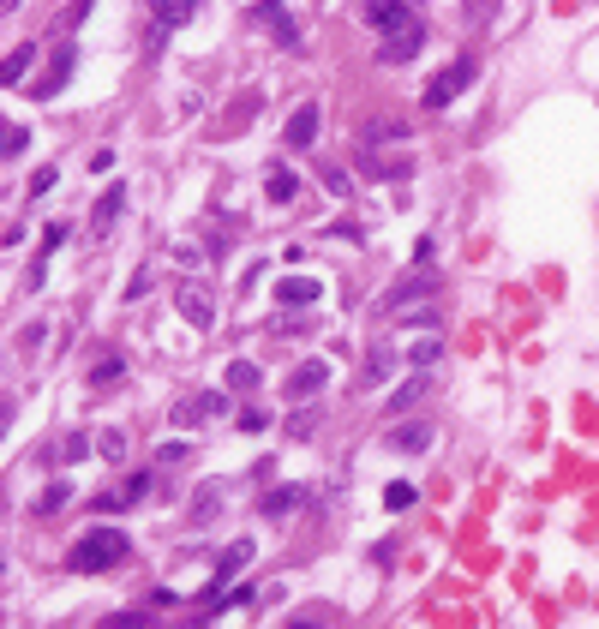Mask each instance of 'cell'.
I'll return each mask as SVG.
<instances>
[{"label":"cell","instance_id":"obj_1","mask_svg":"<svg viewBox=\"0 0 599 629\" xmlns=\"http://www.w3.org/2000/svg\"><path fill=\"white\" fill-rule=\"evenodd\" d=\"M126 552H132V546H126V534H120V528H90L84 540H72L66 570H72V576H102V570H114Z\"/></svg>","mask_w":599,"mask_h":629},{"label":"cell","instance_id":"obj_2","mask_svg":"<svg viewBox=\"0 0 599 629\" xmlns=\"http://www.w3.org/2000/svg\"><path fill=\"white\" fill-rule=\"evenodd\" d=\"M420 48H426V24H420V18H402L396 30H384V48H378V54H384L390 66H402V60H414Z\"/></svg>","mask_w":599,"mask_h":629},{"label":"cell","instance_id":"obj_3","mask_svg":"<svg viewBox=\"0 0 599 629\" xmlns=\"http://www.w3.org/2000/svg\"><path fill=\"white\" fill-rule=\"evenodd\" d=\"M468 84H474V60H456L444 78H432V84H426V108H450Z\"/></svg>","mask_w":599,"mask_h":629},{"label":"cell","instance_id":"obj_4","mask_svg":"<svg viewBox=\"0 0 599 629\" xmlns=\"http://www.w3.org/2000/svg\"><path fill=\"white\" fill-rule=\"evenodd\" d=\"M180 318H186L192 330H210V324H216V294H210L204 282H180Z\"/></svg>","mask_w":599,"mask_h":629},{"label":"cell","instance_id":"obj_5","mask_svg":"<svg viewBox=\"0 0 599 629\" xmlns=\"http://www.w3.org/2000/svg\"><path fill=\"white\" fill-rule=\"evenodd\" d=\"M330 384V360H300L294 372H288V402H306V396H318Z\"/></svg>","mask_w":599,"mask_h":629},{"label":"cell","instance_id":"obj_6","mask_svg":"<svg viewBox=\"0 0 599 629\" xmlns=\"http://www.w3.org/2000/svg\"><path fill=\"white\" fill-rule=\"evenodd\" d=\"M192 12H198V0H162V12H156V30H150V54L168 42V30H180Z\"/></svg>","mask_w":599,"mask_h":629},{"label":"cell","instance_id":"obj_7","mask_svg":"<svg viewBox=\"0 0 599 629\" xmlns=\"http://www.w3.org/2000/svg\"><path fill=\"white\" fill-rule=\"evenodd\" d=\"M72 66H78V48H72V42H60V54H54V66H48V78H42V84H30V96H54V90H66Z\"/></svg>","mask_w":599,"mask_h":629},{"label":"cell","instance_id":"obj_8","mask_svg":"<svg viewBox=\"0 0 599 629\" xmlns=\"http://www.w3.org/2000/svg\"><path fill=\"white\" fill-rule=\"evenodd\" d=\"M216 414H222V396L204 390V396H186V402L174 408V426H204V420H216Z\"/></svg>","mask_w":599,"mask_h":629},{"label":"cell","instance_id":"obj_9","mask_svg":"<svg viewBox=\"0 0 599 629\" xmlns=\"http://www.w3.org/2000/svg\"><path fill=\"white\" fill-rule=\"evenodd\" d=\"M30 60H36V42H18V48L0 60V84H6V90H18V84H24V72H30Z\"/></svg>","mask_w":599,"mask_h":629},{"label":"cell","instance_id":"obj_10","mask_svg":"<svg viewBox=\"0 0 599 629\" xmlns=\"http://www.w3.org/2000/svg\"><path fill=\"white\" fill-rule=\"evenodd\" d=\"M312 138H318V102H300V108H294V120H288V144H294V150H306Z\"/></svg>","mask_w":599,"mask_h":629},{"label":"cell","instance_id":"obj_11","mask_svg":"<svg viewBox=\"0 0 599 629\" xmlns=\"http://www.w3.org/2000/svg\"><path fill=\"white\" fill-rule=\"evenodd\" d=\"M120 210H126V186H108V192H102V204L90 210V234H108Z\"/></svg>","mask_w":599,"mask_h":629},{"label":"cell","instance_id":"obj_12","mask_svg":"<svg viewBox=\"0 0 599 629\" xmlns=\"http://www.w3.org/2000/svg\"><path fill=\"white\" fill-rule=\"evenodd\" d=\"M318 294H324V288H318L312 276H282V288H276V300H282V306H312Z\"/></svg>","mask_w":599,"mask_h":629},{"label":"cell","instance_id":"obj_13","mask_svg":"<svg viewBox=\"0 0 599 629\" xmlns=\"http://www.w3.org/2000/svg\"><path fill=\"white\" fill-rule=\"evenodd\" d=\"M432 288H438V282H432V270H420V276H408L402 288H390V300H384V306H390V312H402L408 300H426Z\"/></svg>","mask_w":599,"mask_h":629},{"label":"cell","instance_id":"obj_14","mask_svg":"<svg viewBox=\"0 0 599 629\" xmlns=\"http://www.w3.org/2000/svg\"><path fill=\"white\" fill-rule=\"evenodd\" d=\"M426 444H432V426H420V420H414V426H396V432H390V450H402V456H420Z\"/></svg>","mask_w":599,"mask_h":629},{"label":"cell","instance_id":"obj_15","mask_svg":"<svg viewBox=\"0 0 599 629\" xmlns=\"http://www.w3.org/2000/svg\"><path fill=\"white\" fill-rule=\"evenodd\" d=\"M420 396H432V372H426V366H420V372H414V378H408L396 396H390V408H414Z\"/></svg>","mask_w":599,"mask_h":629},{"label":"cell","instance_id":"obj_16","mask_svg":"<svg viewBox=\"0 0 599 629\" xmlns=\"http://www.w3.org/2000/svg\"><path fill=\"white\" fill-rule=\"evenodd\" d=\"M264 192H270V204H288V198H294V192H300V180H294V174H288V168H276V174H270V180H264Z\"/></svg>","mask_w":599,"mask_h":629},{"label":"cell","instance_id":"obj_17","mask_svg":"<svg viewBox=\"0 0 599 629\" xmlns=\"http://www.w3.org/2000/svg\"><path fill=\"white\" fill-rule=\"evenodd\" d=\"M66 498H72V486H66V480H54V486L36 498V516H60V510H66Z\"/></svg>","mask_w":599,"mask_h":629},{"label":"cell","instance_id":"obj_18","mask_svg":"<svg viewBox=\"0 0 599 629\" xmlns=\"http://www.w3.org/2000/svg\"><path fill=\"white\" fill-rule=\"evenodd\" d=\"M402 18H414V12H408V6H396V0H378V6H372V24H378V30H396Z\"/></svg>","mask_w":599,"mask_h":629},{"label":"cell","instance_id":"obj_19","mask_svg":"<svg viewBox=\"0 0 599 629\" xmlns=\"http://www.w3.org/2000/svg\"><path fill=\"white\" fill-rule=\"evenodd\" d=\"M120 372H126V366H120V354H102V360L90 366V384H96V390H102V384H120Z\"/></svg>","mask_w":599,"mask_h":629},{"label":"cell","instance_id":"obj_20","mask_svg":"<svg viewBox=\"0 0 599 629\" xmlns=\"http://www.w3.org/2000/svg\"><path fill=\"white\" fill-rule=\"evenodd\" d=\"M96 456H102V462H120V456H126V432H114V426H108V432L96 438Z\"/></svg>","mask_w":599,"mask_h":629},{"label":"cell","instance_id":"obj_21","mask_svg":"<svg viewBox=\"0 0 599 629\" xmlns=\"http://www.w3.org/2000/svg\"><path fill=\"white\" fill-rule=\"evenodd\" d=\"M294 504H300V492H288V486H282V492H270V498H264V516H288Z\"/></svg>","mask_w":599,"mask_h":629},{"label":"cell","instance_id":"obj_22","mask_svg":"<svg viewBox=\"0 0 599 629\" xmlns=\"http://www.w3.org/2000/svg\"><path fill=\"white\" fill-rule=\"evenodd\" d=\"M228 384H234V390H252V384H258V366L234 360V366H228Z\"/></svg>","mask_w":599,"mask_h":629},{"label":"cell","instance_id":"obj_23","mask_svg":"<svg viewBox=\"0 0 599 629\" xmlns=\"http://www.w3.org/2000/svg\"><path fill=\"white\" fill-rule=\"evenodd\" d=\"M384 504H390V510H414V486H408V480H396V486L384 492Z\"/></svg>","mask_w":599,"mask_h":629},{"label":"cell","instance_id":"obj_24","mask_svg":"<svg viewBox=\"0 0 599 629\" xmlns=\"http://www.w3.org/2000/svg\"><path fill=\"white\" fill-rule=\"evenodd\" d=\"M462 6H468V18H474V24H486V18L498 12V0H462Z\"/></svg>","mask_w":599,"mask_h":629},{"label":"cell","instance_id":"obj_25","mask_svg":"<svg viewBox=\"0 0 599 629\" xmlns=\"http://www.w3.org/2000/svg\"><path fill=\"white\" fill-rule=\"evenodd\" d=\"M84 450H90V438H84V432H72V438H66V462H84Z\"/></svg>","mask_w":599,"mask_h":629},{"label":"cell","instance_id":"obj_26","mask_svg":"<svg viewBox=\"0 0 599 629\" xmlns=\"http://www.w3.org/2000/svg\"><path fill=\"white\" fill-rule=\"evenodd\" d=\"M84 12H90V0H72V6H66V18H60V24H66V30H78V24H84Z\"/></svg>","mask_w":599,"mask_h":629},{"label":"cell","instance_id":"obj_27","mask_svg":"<svg viewBox=\"0 0 599 629\" xmlns=\"http://www.w3.org/2000/svg\"><path fill=\"white\" fill-rule=\"evenodd\" d=\"M48 186H54V168H42V174H30V198H42Z\"/></svg>","mask_w":599,"mask_h":629},{"label":"cell","instance_id":"obj_28","mask_svg":"<svg viewBox=\"0 0 599 629\" xmlns=\"http://www.w3.org/2000/svg\"><path fill=\"white\" fill-rule=\"evenodd\" d=\"M60 240H66V228H60V222H54V228H48V234H42V258H54V246H60Z\"/></svg>","mask_w":599,"mask_h":629},{"label":"cell","instance_id":"obj_29","mask_svg":"<svg viewBox=\"0 0 599 629\" xmlns=\"http://www.w3.org/2000/svg\"><path fill=\"white\" fill-rule=\"evenodd\" d=\"M240 426H246V432H264V426H270V414H258V408H246V414H240Z\"/></svg>","mask_w":599,"mask_h":629},{"label":"cell","instance_id":"obj_30","mask_svg":"<svg viewBox=\"0 0 599 629\" xmlns=\"http://www.w3.org/2000/svg\"><path fill=\"white\" fill-rule=\"evenodd\" d=\"M144 492H150V474H138V480H126V492H120V498L132 504V498H144Z\"/></svg>","mask_w":599,"mask_h":629}]
</instances>
